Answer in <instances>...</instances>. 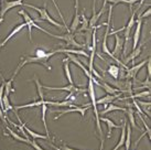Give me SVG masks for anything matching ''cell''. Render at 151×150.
Returning <instances> with one entry per match:
<instances>
[{
	"label": "cell",
	"mask_w": 151,
	"mask_h": 150,
	"mask_svg": "<svg viewBox=\"0 0 151 150\" xmlns=\"http://www.w3.org/2000/svg\"><path fill=\"white\" fill-rule=\"evenodd\" d=\"M56 53H58V51L56 50L51 51V52H45L44 50L38 49L37 52H35V55H34V56H28V55H27V56H23L21 60V62H20V64L17 66L16 71H14V73H13V75L11 76V79H12L13 81V79H16V76H17V74L19 73V71L24 66L25 64H28V63H40V64L44 65V66L50 71L51 66H50V64H47V61H49L53 55L56 54Z\"/></svg>",
	"instance_id": "1"
},
{
	"label": "cell",
	"mask_w": 151,
	"mask_h": 150,
	"mask_svg": "<svg viewBox=\"0 0 151 150\" xmlns=\"http://www.w3.org/2000/svg\"><path fill=\"white\" fill-rule=\"evenodd\" d=\"M87 93H88V95H89V97H91V100H92L93 108H94V114H95V119H96L97 131H98L99 137H101V150H103V147H104V137H103V130H101V119H99L101 117H99V112H98V108H97L96 97H95V89H94V83H93L91 79L88 81Z\"/></svg>",
	"instance_id": "2"
},
{
	"label": "cell",
	"mask_w": 151,
	"mask_h": 150,
	"mask_svg": "<svg viewBox=\"0 0 151 150\" xmlns=\"http://www.w3.org/2000/svg\"><path fill=\"white\" fill-rule=\"evenodd\" d=\"M18 13L20 14V16H22L23 17V19H24V23L25 25L28 27V31H29V40L30 42H32V28H37V29H39L40 31H42V32H44V33L49 34V35H52V33L51 32H49V31H46L45 29H43V28H41L40 25H38L37 23H35V21L32 19V18L30 17L29 14H28V12L25 11V10H23V9H20L19 11H18Z\"/></svg>",
	"instance_id": "3"
},
{
	"label": "cell",
	"mask_w": 151,
	"mask_h": 150,
	"mask_svg": "<svg viewBox=\"0 0 151 150\" xmlns=\"http://www.w3.org/2000/svg\"><path fill=\"white\" fill-rule=\"evenodd\" d=\"M22 6H25V7H28V8H31V9H33V10H35V11H38L39 14H40V17H39V19H37V21H39V20L47 21L49 23H51V25H54V27H58V28H64V25H60L59 22H56V21H54L52 18H51V16L49 14V12H47V10H46L45 7L39 8V7H35V6L30 4H23Z\"/></svg>",
	"instance_id": "4"
},
{
	"label": "cell",
	"mask_w": 151,
	"mask_h": 150,
	"mask_svg": "<svg viewBox=\"0 0 151 150\" xmlns=\"http://www.w3.org/2000/svg\"><path fill=\"white\" fill-rule=\"evenodd\" d=\"M34 82L37 84V87H38V93H39V96H40V100L39 102H34V103H30V104H25V105H20V106H14L13 109H14V112L18 110V109H22V108H29V107H39V106H41V105L45 104L47 105V100H44V95H43V92H42V85L41 83L39 82L38 79H34Z\"/></svg>",
	"instance_id": "5"
},
{
	"label": "cell",
	"mask_w": 151,
	"mask_h": 150,
	"mask_svg": "<svg viewBox=\"0 0 151 150\" xmlns=\"http://www.w3.org/2000/svg\"><path fill=\"white\" fill-rule=\"evenodd\" d=\"M23 4V0H1V4H0V23L4 21V14L8 12L10 9L14 8V7H19Z\"/></svg>",
	"instance_id": "6"
},
{
	"label": "cell",
	"mask_w": 151,
	"mask_h": 150,
	"mask_svg": "<svg viewBox=\"0 0 151 150\" xmlns=\"http://www.w3.org/2000/svg\"><path fill=\"white\" fill-rule=\"evenodd\" d=\"M51 37L55 38V39H60V40H63L65 43H66L67 46H74L76 49H82L84 48V44H81L75 40V37H74V33H71V32H66L63 35H55V34H52Z\"/></svg>",
	"instance_id": "7"
},
{
	"label": "cell",
	"mask_w": 151,
	"mask_h": 150,
	"mask_svg": "<svg viewBox=\"0 0 151 150\" xmlns=\"http://www.w3.org/2000/svg\"><path fill=\"white\" fill-rule=\"evenodd\" d=\"M42 88L50 89V91H66V92H68L71 95L85 93V89L77 87V86L74 85V84H70V85H67V86H65V87H51V86H42Z\"/></svg>",
	"instance_id": "8"
},
{
	"label": "cell",
	"mask_w": 151,
	"mask_h": 150,
	"mask_svg": "<svg viewBox=\"0 0 151 150\" xmlns=\"http://www.w3.org/2000/svg\"><path fill=\"white\" fill-rule=\"evenodd\" d=\"M146 63H147V60H145L142 62L138 63L137 65H134V66L130 67L128 70H126V74L124 75V79H136V76L138 74V72L142 69L143 65H146Z\"/></svg>",
	"instance_id": "9"
},
{
	"label": "cell",
	"mask_w": 151,
	"mask_h": 150,
	"mask_svg": "<svg viewBox=\"0 0 151 150\" xmlns=\"http://www.w3.org/2000/svg\"><path fill=\"white\" fill-rule=\"evenodd\" d=\"M89 108H91V105H89V104H87L85 107H82V106H74V107L68 108V109H66V110H62V112H60V115H58L54 119H55V120H58L60 117L63 116V115H65V114H67V112H80L81 116L84 117L85 114H86V112H87Z\"/></svg>",
	"instance_id": "10"
},
{
	"label": "cell",
	"mask_w": 151,
	"mask_h": 150,
	"mask_svg": "<svg viewBox=\"0 0 151 150\" xmlns=\"http://www.w3.org/2000/svg\"><path fill=\"white\" fill-rule=\"evenodd\" d=\"M17 118L19 119V121H20V125H22V127L24 128V130L27 131V133H28L29 136H31L33 139H44V140H51V137L49 136V135H41V133H35V131H33V130L30 129L29 127L25 125L24 123H22V119L20 118V116H17Z\"/></svg>",
	"instance_id": "11"
},
{
	"label": "cell",
	"mask_w": 151,
	"mask_h": 150,
	"mask_svg": "<svg viewBox=\"0 0 151 150\" xmlns=\"http://www.w3.org/2000/svg\"><path fill=\"white\" fill-rule=\"evenodd\" d=\"M67 58H68V60H70V61H72V62H74L76 64V65H77V66L80 67L81 70H82V71L84 72L85 73V75H86V76H87L88 77V79H91V81H93V79H95V77H94V76H93V74L92 73H91V72L88 71L87 69H86V67H85V65L84 64H83V63L81 62L80 60H78V58H75V56H74V55H72V54H68V53H67Z\"/></svg>",
	"instance_id": "12"
},
{
	"label": "cell",
	"mask_w": 151,
	"mask_h": 150,
	"mask_svg": "<svg viewBox=\"0 0 151 150\" xmlns=\"http://www.w3.org/2000/svg\"><path fill=\"white\" fill-rule=\"evenodd\" d=\"M136 25H137V28H136V30H134V45H132V50H134V49L137 48V44H138L139 40H140V35H141V27H142V19H140L139 17H137Z\"/></svg>",
	"instance_id": "13"
},
{
	"label": "cell",
	"mask_w": 151,
	"mask_h": 150,
	"mask_svg": "<svg viewBox=\"0 0 151 150\" xmlns=\"http://www.w3.org/2000/svg\"><path fill=\"white\" fill-rule=\"evenodd\" d=\"M24 27H27V25H25V23H22V25H17V27H16V28H14V29L12 30V31H11V32H10V34H9L8 37L6 38V39H4V41L1 42V43H0V49H1V48H2V46H4L6 45V44H7V43H8L9 41H10V40H11V39H12L13 37H14V35H16V34H18L19 33V32H20V31H21L22 29H23V28H24Z\"/></svg>",
	"instance_id": "14"
},
{
	"label": "cell",
	"mask_w": 151,
	"mask_h": 150,
	"mask_svg": "<svg viewBox=\"0 0 151 150\" xmlns=\"http://www.w3.org/2000/svg\"><path fill=\"white\" fill-rule=\"evenodd\" d=\"M97 86L101 87L106 93H108V94H110V95H114V94H120V93H122V89L116 88V87H113V86H110L109 84L105 83V82H98Z\"/></svg>",
	"instance_id": "15"
},
{
	"label": "cell",
	"mask_w": 151,
	"mask_h": 150,
	"mask_svg": "<svg viewBox=\"0 0 151 150\" xmlns=\"http://www.w3.org/2000/svg\"><path fill=\"white\" fill-rule=\"evenodd\" d=\"M115 40H116V43H115V48H114L111 54H113L115 58H117V55L119 54V52L122 51V49H124V43H125V40H124L122 38L119 37L118 34H116Z\"/></svg>",
	"instance_id": "16"
},
{
	"label": "cell",
	"mask_w": 151,
	"mask_h": 150,
	"mask_svg": "<svg viewBox=\"0 0 151 150\" xmlns=\"http://www.w3.org/2000/svg\"><path fill=\"white\" fill-rule=\"evenodd\" d=\"M120 94H122V93H120ZM120 94H114V95H110V94H108V95L104 96V97H101V98H99V100H96V103L97 105H108L110 104V103H113L115 100H117V98H119V95Z\"/></svg>",
	"instance_id": "17"
},
{
	"label": "cell",
	"mask_w": 151,
	"mask_h": 150,
	"mask_svg": "<svg viewBox=\"0 0 151 150\" xmlns=\"http://www.w3.org/2000/svg\"><path fill=\"white\" fill-rule=\"evenodd\" d=\"M99 119H101V121H105L106 124H107V127H108V133H107V138H110V136H111V131H113V129H119L122 126L117 125V124H115L111 119H109V118H106V117H101V118H99Z\"/></svg>",
	"instance_id": "18"
},
{
	"label": "cell",
	"mask_w": 151,
	"mask_h": 150,
	"mask_svg": "<svg viewBox=\"0 0 151 150\" xmlns=\"http://www.w3.org/2000/svg\"><path fill=\"white\" fill-rule=\"evenodd\" d=\"M58 53H68V54H76V55H84L85 58H88L89 55L84 50H78V49H58Z\"/></svg>",
	"instance_id": "19"
},
{
	"label": "cell",
	"mask_w": 151,
	"mask_h": 150,
	"mask_svg": "<svg viewBox=\"0 0 151 150\" xmlns=\"http://www.w3.org/2000/svg\"><path fill=\"white\" fill-rule=\"evenodd\" d=\"M126 124H127V120L124 121V124L122 125V135H120V138H119V141H118L117 146L115 147L113 150H118L120 149L124 145H125V139H126Z\"/></svg>",
	"instance_id": "20"
},
{
	"label": "cell",
	"mask_w": 151,
	"mask_h": 150,
	"mask_svg": "<svg viewBox=\"0 0 151 150\" xmlns=\"http://www.w3.org/2000/svg\"><path fill=\"white\" fill-rule=\"evenodd\" d=\"M141 51H142L141 48H136L134 50H132V52H131L128 56L125 58V60H124V64H127L128 62H131V61H134L136 58H138L139 55H140V53H141Z\"/></svg>",
	"instance_id": "21"
},
{
	"label": "cell",
	"mask_w": 151,
	"mask_h": 150,
	"mask_svg": "<svg viewBox=\"0 0 151 150\" xmlns=\"http://www.w3.org/2000/svg\"><path fill=\"white\" fill-rule=\"evenodd\" d=\"M68 58H63V64H64V72H65V75H66L67 82L70 84H73V79H72L71 75V70H70V63H68Z\"/></svg>",
	"instance_id": "22"
},
{
	"label": "cell",
	"mask_w": 151,
	"mask_h": 150,
	"mask_svg": "<svg viewBox=\"0 0 151 150\" xmlns=\"http://www.w3.org/2000/svg\"><path fill=\"white\" fill-rule=\"evenodd\" d=\"M130 145H131V126L130 124H126V139H125V145L126 150H130Z\"/></svg>",
	"instance_id": "23"
},
{
	"label": "cell",
	"mask_w": 151,
	"mask_h": 150,
	"mask_svg": "<svg viewBox=\"0 0 151 150\" xmlns=\"http://www.w3.org/2000/svg\"><path fill=\"white\" fill-rule=\"evenodd\" d=\"M128 115V117H129V123H130V126L132 127V128H138V126H137V124H136V121H134V108H131V107H129V108H126V112H125Z\"/></svg>",
	"instance_id": "24"
},
{
	"label": "cell",
	"mask_w": 151,
	"mask_h": 150,
	"mask_svg": "<svg viewBox=\"0 0 151 150\" xmlns=\"http://www.w3.org/2000/svg\"><path fill=\"white\" fill-rule=\"evenodd\" d=\"M114 110H120V112H126V108L125 107H119V106H116L114 105L113 103L108 104V106L106 107L103 112H101V115H105V114H108L110 112H114Z\"/></svg>",
	"instance_id": "25"
},
{
	"label": "cell",
	"mask_w": 151,
	"mask_h": 150,
	"mask_svg": "<svg viewBox=\"0 0 151 150\" xmlns=\"http://www.w3.org/2000/svg\"><path fill=\"white\" fill-rule=\"evenodd\" d=\"M108 74L113 77V79H117L119 74H120V70H119V67L117 65H115V64H110L109 65V69H108Z\"/></svg>",
	"instance_id": "26"
},
{
	"label": "cell",
	"mask_w": 151,
	"mask_h": 150,
	"mask_svg": "<svg viewBox=\"0 0 151 150\" xmlns=\"http://www.w3.org/2000/svg\"><path fill=\"white\" fill-rule=\"evenodd\" d=\"M6 128L8 129L9 133L16 140H18V141H20V142H24V144H28V145H30V142H31V139H27V138H23L21 137V136H19V135H17L16 133H13L12 130H11V128L9 127V126H6Z\"/></svg>",
	"instance_id": "27"
},
{
	"label": "cell",
	"mask_w": 151,
	"mask_h": 150,
	"mask_svg": "<svg viewBox=\"0 0 151 150\" xmlns=\"http://www.w3.org/2000/svg\"><path fill=\"white\" fill-rule=\"evenodd\" d=\"M146 96H150V89H148V91H143V92H141V93H137V94H132V95L124 97V98H120V100H136V98H139V97H146Z\"/></svg>",
	"instance_id": "28"
},
{
	"label": "cell",
	"mask_w": 151,
	"mask_h": 150,
	"mask_svg": "<svg viewBox=\"0 0 151 150\" xmlns=\"http://www.w3.org/2000/svg\"><path fill=\"white\" fill-rule=\"evenodd\" d=\"M108 2L110 4H113V6H115V4H128V0H104L103 4H106V6H107Z\"/></svg>",
	"instance_id": "29"
},
{
	"label": "cell",
	"mask_w": 151,
	"mask_h": 150,
	"mask_svg": "<svg viewBox=\"0 0 151 150\" xmlns=\"http://www.w3.org/2000/svg\"><path fill=\"white\" fill-rule=\"evenodd\" d=\"M150 14H151V8H148L147 11H145L142 14H138L137 17H139L140 19H145V18L147 17H150Z\"/></svg>",
	"instance_id": "30"
},
{
	"label": "cell",
	"mask_w": 151,
	"mask_h": 150,
	"mask_svg": "<svg viewBox=\"0 0 151 150\" xmlns=\"http://www.w3.org/2000/svg\"><path fill=\"white\" fill-rule=\"evenodd\" d=\"M30 146H31V147H33V148H34V149H35V150H44V149H42L41 147L39 146V145H38V142L35 141V139H32V140H31V142H30Z\"/></svg>",
	"instance_id": "31"
},
{
	"label": "cell",
	"mask_w": 151,
	"mask_h": 150,
	"mask_svg": "<svg viewBox=\"0 0 151 150\" xmlns=\"http://www.w3.org/2000/svg\"><path fill=\"white\" fill-rule=\"evenodd\" d=\"M147 70H148V75H147V77H150V75H151V58H149L147 60Z\"/></svg>",
	"instance_id": "32"
},
{
	"label": "cell",
	"mask_w": 151,
	"mask_h": 150,
	"mask_svg": "<svg viewBox=\"0 0 151 150\" xmlns=\"http://www.w3.org/2000/svg\"><path fill=\"white\" fill-rule=\"evenodd\" d=\"M4 118H6V117H4V112H2V109H1V107H0V119L2 120V123H4V125H6V126H8V125H7V120H6Z\"/></svg>",
	"instance_id": "33"
},
{
	"label": "cell",
	"mask_w": 151,
	"mask_h": 150,
	"mask_svg": "<svg viewBox=\"0 0 151 150\" xmlns=\"http://www.w3.org/2000/svg\"><path fill=\"white\" fill-rule=\"evenodd\" d=\"M137 1H140V0H128V4H129L130 10H131V11H132V6H134Z\"/></svg>",
	"instance_id": "34"
},
{
	"label": "cell",
	"mask_w": 151,
	"mask_h": 150,
	"mask_svg": "<svg viewBox=\"0 0 151 150\" xmlns=\"http://www.w3.org/2000/svg\"><path fill=\"white\" fill-rule=\"evenodd\" d=\"M62 149H64V150H76V149H72V148H70V147H67L66 145H63Z\"/></svg>",
	"instance_id": "35"
},
{
	"label": "cell",
	"mask_w": 151,
	"mask_h": 150,
	"mask_svg": "<svg viewBox=\"0 0 151 150\" xmlns=\"http://www.w3.org/2000/svg\"><path fill=\"white\" fill-rule=\"evenodd\" d=\"M143 2H145V0H140V4H139V6H138V8H137V10H139V8H140V7L142 6Z\"/></svg>",
	"instance_id": "36"
},
{
	"label": "cell",
	"mask_w": 151,
	"mask_h": 150,
	"mask_svg": "<svg viewBox=\"0 0 151 150\" xmlns=\"http://www.w3.org/2000/svg\"><path fill=\"white\" fill-rule=\"evenodd\" d=\"M0 77H1V79H4V77H2V75H1V72H0Z\"/></svg>",
	"instance_id": "37"
},
{
	"label": "cell",
	"mask_w": 151,
	"mask_h": 150,
	"mask_svg": "<svg viewBox=\"0 0 151 150\" xmlns=\"http://www.w3.org/2000/svg\"><path fill=\"white\" fill-rule=\"evenodd\" d=\"M0 4H1V0H0Z\"/></svg>",
	"instance_id": "38"
}]
</instances>
